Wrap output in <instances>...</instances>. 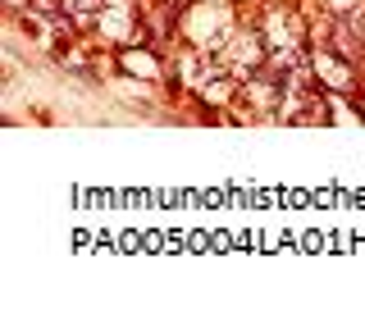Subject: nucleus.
I'll use <instances>...</instances> for the list:
<instances>
[{
    "label": "nucleus",
    "instance_id": "obj_1",
    "mask_svg": "<svg viewBox=\"0 0 365 310\" xmlns=\"http://www.w3.org/2000/svg\"><path fill=\"white\" fill-rule=\"evenodd\" d=\"M315 73H319V78H329V87H338V91H347V87H351V68L342 64L338 55H329L324 46L315 51Z\"/></svg>",
    "mask_w": 365,
    "mask_h": 310
}]
</instances>
